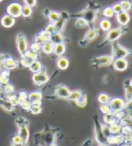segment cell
Returning <instances> with one entry per match:
<instances>
[{
    "label": "cell",
    "mask_w": 132,
    "mask_h": 146,
    "mask_svg": "<svg viewBox=\"0 0 132 146\" xmlns=\"http://www.w3.org/2000/svg\"><path fill=\"white\" fill-rule=\"evenodd\" d=\"M0 107H2L5 110L8 112H12L15 110V106L12 105L7 100H5L3 98H0Z\"/></svg>",
    "instance_id": "cell-26"
},
{
    "label": "cell",
    "mask_w": 132,
    "mask_h": 146,
    "mask_svg": "<svg viewBox=\"0 0 132 146\" xmlns=\"http://www.w3.org/2000/svg\"><path fill=\"white\" fill-rule=\"evenodd\" d=\"M127 31H128V29L126 28V26H121V27H118V28H111V30H109L108 31H107V34L105 36L103 43L102 44V45H100L99 47L106 45V44H108V43H113V42L117 41Z\"/></svg>",
    "instance_id": "cell-2"
},
{
    "label": "cell",
    "mask_w": 132,
    "mask_h": 146,
    "mask_svg": "<svg viewBox=\"0 0 132 146\" xmlns=\"http://www.w3.org/2000/svg\"><path fill=\"white\" fill-rule=\"evenodd\" d=\"M18 66V62L15 59L8 56L7 58L5 59L2 63H0V67H1L3 70H13V69H15Z\"/></svg>",
    "instance_id": "cell-11"
},
{
    "label": "cell",
    "mask_w": 132,
    "mask_h": 146,
    "mask_svg": "<svg viewBox=\"0 0 132 146\" xmlns=\"http://www.w3.org/2000/svg\"><path fill=\"white\" fill-rule=\"evenodd\" d=\"M102 128H103V132L104 135H105L107 138H108L109 136H111V132H110L109 125H102Z\"/></svg>",
    "instance_id": "cell-54"
},
{
    "label": "cell",
    "mask_w": 132,
    "mask_h": 146,
    "mask_svg": "<svg viewBox=\"0 0 132 146\" xmlns=\"http://www.w3.org/2000/svg\"><path fill=\"white\" fill-rule=\"evenodd\" d=\"M29 69H30V71L33 72V74L39 73L41 70V69H42V64L38 59L33 60V63H31V64L30 65Z\"/></svg>",
    "instance_id": "cell-25"
},
{
    "label": "cell",
    "mask_w": 132,
    "mask_h": 146,
    "mask_svg": "<svg viewBox=\"0 0 132 146\" xmlns=\"http://www.w3.org/2000/svg\"><path fill=\"white\" fill-rule=\"evenodd\" d=\"M124 89H125V96L126 100H132V86L129 82V80L124 82Z\"/></svg>",
    "instance_id": "cell-27"
},
{
    "label": "cell",
    "mask_w": 132,
    "mask_h": 146,
    "mask_svg": "<svg viewBox=\"0 0 132 146\" xmlns=\"http://www.w3.org/2000/svg\"><path fill=\"white\" fill-rule=\"evenodd\" d=\"M54 49V44L51 41H46L43 42L41 46V51L46 55H50L53 53Z\"/></svg>",
    "instance_id": "cell-18"
},
{
    "label": "cell",
    "mask_w": 132,
    "mask_h": 146,
    "mask_svg": "<svg viewBox=\"0 0 132 146\" xmlns=\"http://www.w3.org/2000/svg\"><path fill=\"white\" fill-rule=\"evenodd\" d=\"M119 146H129V144L128 143H121V145H119Z\"/></svg>",
    "instance_id": "cell-58"
},
{
    "label": "cell",
    "mask_w": 132,
    "mask_h": 146,
    "mask_svg": "<svg viewBox=\"0 0 132 146\" xmlns=\"http://www.w3.org/2000/svg\"><path fill=\"white\" fill-rule=\"evenodd\" d=\"M94 131H95V139L96 142L99 144H108V141H107V137L104 135L102 125L97 120V117H94Z\"/></svg>",
    "instance_id": "cell-5"
},
{
    "label": "cell",
    "mask_w": 132,
    "mask_h": 146,
    "mask_svg": "<svg viewBox=\"0 0 132 146\" xmlns=\"http://www.w3.org/2000/svg\"><path fill=\"white\" fill-rule=\"evenodd\" d=\"M129 82H130V84H131V86H132V79L129 80Z\"/></svg>",
    "instance_id": "cell-61"
},
{
    "label": "cell",
    "mask_w": 132,
    "mask_h": 146,
    "mask_svg": "<svg viewBox=\"0 0 132 146\" xmlns=\"http://www.w3.org/2000/svg\"><path fill=\"white\" fill-rule=\"evenodd\" d=\"M116 17H117V21L121 26H127V24L130 21V16L129 15V13L126 11H123L116 15Z\"/></svg>",
    "instance_id": "cell-16"
},
{
    "label": "cell",
    "mask_w": 132,
    "mask_h": 146,
    "mask_svg": "<svg viewBox=\"0 0 132 146\" xmlns=\"http://www.w3.org/2000/svg\"><path fill=\"white\" fill-rule=\"evenodd\" d=\"M7 100L12 104V105H18V99H17V95L14 94V93H11V94H7Z\"/></svg>",
    "instance_id": "cell-45"
},
{
    "label": "cell",
    "mask_w": 132,
    "mask_h": 146,
    "mask_svg": "<svg viewBox=\"0 0 132 146\" xmlns=\"http://www.w3.org/2000/svg\"><path fill=\"white\" fill-rule=\"evenodd\" d=\"M112 56L104 55L101 56H94L91 60V65L93 67H103L108 66L112 64Z\"/></svg>",
    "instance_id": "cell-4"
},
{
    "label": "cell",
    "mask_w": 132,
    "mask_h": 146,
    "mask_svg": "<svg viewBox=\"0 0 132 146\" xmlns=\"http://www.w3.org/2000/svg\"><path fill=\"white\" fill-rule=\"evenodd\" d=\"M112 44V58H126L127 56L132 55V50L124 48L117 41L111 43Z\"/></svg>",
    "instance_id": "cell-3"
},
{
    "label": "cell",
    "mask_w": 132,
    "mask_h": 146,
    "mask_svg": "<svg viewBox=\"0 0 132 146\" xmlns=\"http://www.w3.org/2000/svg\"><path fill=\"white\" fill-rule=\"evenodd\" d=\"M83 94V92L80 90H75V91H70V93H69L67 100H72V101H77L78 99H80V97Z\"/></svg>",
    "instance_id": "cell-30"
},
{
    "label": "cell",
    "mask_w": 132,
    "mask_h": 146,
    "mask_svg": "<svg viewBox=\"0 0 132 146\" xmlns=\"http://www.w3.org/2000/svg\"><path fill=\"white\" fill-rule=\"evenodd\" d=\"M2 89L6 94H11L15 92V87L11 84H9V82H6V84L2 85Z\"/></svg>",
    "instance_id": "cell-41"
},
{
    "label": "cell",
    "mask_w": 132,
    "mask_h": 146,
    "mask_svg": "<svg viewBox=\"0 0 132 146\" xmlns=\"http://www.w3.org/2000/svg\"><path fill=\"white\" fill-rule=\"evenodd\" d=\"M57 66L59 70H66L69 66V61L65 56H59L57 60Z\"/></svg>",
    "instance_id": "cell-20"
},
{
    "label": "cell",
    "mask_w": 132,
    "mask_h": 146,
    "mask_svg": "<svg viewBox=\"0 0 132 146\" xmlns=\"http://www.w3.org/2000/svg\"><path fill=\"white\" fill-rule=\"evenodd\" d=\"M31 103V105H41V100H35Z\"/></svg>",
    "instance_id": "cell-57"
},
{
    "label": "cell",
    "mask_w": 132,
    "mask_h": 146,
    "mask_svg": "<svg viewBox=\"0 0 132 146\" xmlns=\"http://www.w3.org/2000/svg\"><path fill=\"white\" fill-rule=\"evenodd\" d=\"M17 99H18V104L23 102L24 100H28V93L26 92H20L17 95Z\"/></svg>",
    "instance_id": "cell-46"
},
{
    "label": "cell",
    "mask_w": 132,
    "mask_h": 146,
    "mask_svg": "<svg viewBox=\"0 0 132 146\" xmlns=\"http://www.w3.org/2000/svg\"><path fill=\"white\" fill-rule=\"evenodd\" d=\"M101 6L99 5H97L94 2H90L88 4L87 7L82 11L80 14L78 15L79 17L84 18L85 20L87 22L88 26H93L94 23H95V20L97 18V15L99 13Z\"/></svg>",
    "instance_id": "cell-1"
},
{
    "label": "cell",
    "mask_w": 132,
    "mask_h": 146,
    "mask_svg": "<svg viewBox=\"0 0 132 146\" xmlns=\"http://www.w3.org/2000/svg\"><path fill=\"white\" fill-rule=\"evenodd\" d=\"M33 14V7H31L29 5H23L22 8V16L27 18L31 15Z\"/></svg>",
    "instance_id": "cell-36"
},
{
    "label": "cell",
    "mask_w": 132,
    "mask_h": 146,
    "mask_svg": "<svg viewBox=\"0 0 132 146\" xmlns=\"http://www.w3.org/2000/svg\"><path fill=\"white\" fill-rule=\"evenodd\" d=\"M75 103H77V106L79 107H85L86 104H87V96H86V94L83 93L82 94V96L80 97V99H78L77 101H75Z\"/></svg>",
    "instance_id": "cell-43"
},
{
    "label": "cell",
    "mask_w": 132,
    "mask_h": 146,
    "mask_svg": "<svg viewBox=\"0 0 132 146\" xmlns=\"http://www.w3.org/2000/svg\"><path fill=\"white\" fill-rule=\"evenodd\" d=\"M109 128H110V132H111V135H118V134L121 133V125L119 124V122H115V123L110 125Z\"/></svg>",
    "instance_id": "cell-31"
},
{
    "label": "cell",
    "mask_w": 132,
    "mask_h": 146,
    "mask_svg": "<svg viewBox=\"0 0 132 146\" xmlns=\"http://www.w3.org/2000/svg\"><path fill=\"white\" fill-rule=\"evenodd\" d=\"M6 82H9V71L2 70L0 73V86L4 85Z\"/></svg>",
    "instance_id": "cell-32"
},
{
    "label": "cell",
    "mask_w": 132,
    "mask_h": 146,
    "mask_svg": "<svg viewBox=\"0 0 132 146\" xmlns=\"http://www.w3.org/2000/svg\"><path fill=\"white\" fill-rule=\"evenodd\" d=\"M15 24V18L9 15H5L1 18V25L5 28H11Z\"/></svg>",
    "instance_id": "cell-17"
},
{
    "label": "cell",
    "mask_w": 132,
    "mask_h": 146,
    "mask_svg": "<svg viewBox=\"0 0 132 146\" xmlns=\"http://www.w3.org/2000/svg\"><path fill=\"white\" fill-rule=\"evenodd\" d=\"M33 59H31L27 56H25L24 55H21V60H20V64L23 66V67H28L30 66V65L33 63Z\"/></svg>",
    "instance_id": "cell-37"
},
{
    "label": "cell",
    "mask_w": 132,
    "mask_h": 146,
    "mask_svg": "<svg viewBox=\"0 0 132 146\" xmlns=\"http://www.w3.org/2000/svg\"><path fill=\"white\" fill-rule=\"evenodd\" d=\"M22 55H24L25 56H27V58H31V59H33V60H36L38 59V53H35L33 51H31V50H27L26 52L22 54Z\"/></svg>",
    "instance_id": "cell-50"
},
{
    "label": "cell",
    "mask_w": 132,
    "mask_h": 146,
    "mask_svg": "<svg viewBox=\"0 0 132 146\" xmlns=\"http://www.w3.org/2000/svg\"><path fill=\"white\" fill-rule=\"evenodd\" d=\"M112 66L116 71L122 72L128 68L129 62L126 60V58H115L112 61Z\"/></svg>",
    "instance_id": "cell-12"
},
{
    "label": "cell",
    "mask_w": 132,
    "mask_h": 146,
    "mask_svg": "<svg viewBox=\"0 0 132 146\" xmlns=\"http://www.w3.org/2000/svg\"><path fill=\"white\" fill-rule=\"evenodd\" d=\"M75 26H77V28H84V27L88 26V23H87V22L85 20L84 18L78 17V18L77 19V20H75Z\"/></svg>",
    "instance_id": "cell-42"
},
{
    "label": "cell",
    "mask_w": 132,
    "mask_h": 146,
    "mask_svg": "<svg viewBox=\"0 0 132 146\" xmlns=\"http://www.w3.org/2000/svg\"><path fill=\"white\" fill-rule=\"evenodd\" d=\"M114 12H113L111 6H107L105 7L103 10V15L105 17V18H111L114 16Z\"/></svg>",
    "instance_id": "cell-39"
},
{
    "label": "cell",
    "mask_w": 132,
    "mask_h": 146,
    "mask_svg": "<svg viewBox=\"0 0 132 146\" xmlns=\"http://www.w3.org/2000/svg\"><path fill=\"white\" fill-rule=\"evenodd\" d=\"M111 8H112V10H113V12H114L115 15H118V14H119V13L123 12V8H122V6L121 5V4H119V3L114 4L111 6Z\"/></svg>",
    "instance_id": "cell-51"
},
{
    "label": "cell",
    "mask_w": 132,
    "mask_h": 146,
    "mask_svg": "<svg viewBox=\"0 0 132 146\" xmlns=\"http://www.w3.org/2000/svg\"><path fill=\"white\" fill-rule=\"evenodd\" d=\"M22 8L23 5L18 2H12L6 7V13L7 15H11L14 18H18L22 16Z\"/></svg>",
    "instance_id": "cell-7"
},
{
    "label": "cell",
    "mask_w": 132,
    "mask_h": 146,
    "mask_svg": "<svg viewBox=\"0 0 132 146\" xmlns=\"http://www.w3.org/2000/svg\"><path fill=\"white\" fill-rule=\"evenodd\" d=\"M41 44H39V43H36V42H33L31 43V49L30 50H31V51H33V52H35V53H39L40 51H41Z\"/></svg>",
    "instance_id": "cell-52"
},
{
    "label": "cell",
    "mask_w": 132,
    "mask_h": 146,
    "mask_svg": "<svg viewBox=\"0 0 132 146\" xmlns=\"http://www.w3.org/2000/svg\"><path fill=\"white\" fill-rule=\"evenodd\" d=\"M50 41L53 44H58L64 42V37H63L62 33L59 31H56L55 33L51 34V38H50Z\"/></svg>",
    "instance_id": "cell-29"
},
{
    "label": "cell",
    "mask_w": 132,
    "mask_h": 146,
    "mask_svg": "<svg viewBox=\"0 0 132 146\" xmlns=\"http://www.w3.org/2000/svg\"><path fill=\"white\" fill-rule=\"evenodd\" d=\"M37 37L39 38V40L41 41V43L46 42V41H49L50 38H51V35L49 33H48L46 31H41V33L37 35Z\"/></svg>",
    "instance_id": "cell-34"
},
{
    "label": "cell",
    "mask_w": 132,
    "mask_h": 146,
    "mask_svg": "<svg viewBox=\"0 0 132 146\" xmlns=\"http://www.w3.org/2000/svg\"><path fill=\"white\" fill-rule=\"evenodd\" d=\"M121 125L126 126L127 128H129L131 132H132V119L124 117L121 120Z\"/></svg>",
    "instance_id": "cell-38"
},
{
    "label": "cell",
    "mask_w": 132,
    "mask_h": 146,
    "mask_svg": "<svg viewBox=\"0 0 132 146\" xmlns=\"http://www.w3.org/2000/svg\"><path fill=\"white\" fill-rule=\"evenodd\" d=\"M100 110L101 112H102L103 114H104V115H106V114H110L111 113V108L109 106V104H101L100 106Z\"/></svg>",
    "instance_id": "cell-48"
},
{
    "label": "cell",
    "mask_w": 132,
    "mask_h": 146,
    "mask_svg": "<svg viewBox=\"0 0 132 146\" xmlns=\"http://www.w3.org/2000/svg\"><path fill=\"white\" fill-rule=\"evenodd\" d=\"M131 135H132V132H131Z\"/></svg>",
    "instance_id": "cell-64"
},
{
    "label": "cell",
    "mask_w": 132,
    "mask_h": 146,
    "mask_svg": "<svg viewBox=\"0 0 132 146\" xmlns=\"http://www.w3.org/2000/svg\"><path fill=\"white\" fill-rule=\"evenodd\" d=\"M7 58H8L7 55H5V54H0V63H2L5 59H6Z\"/></svg>",
    "instance_id": "cell-56"
},
{
    "label": "cell",
    "mask_w": 132,
    "mask_h": 146,
    "mask_svg": "<svg viewBox=\"0 0 132 146\" xmlns=\"http://www.w3.org/2000/svg\"><path fill=\"white\" fill-rule=\"evenodd\" d=\"M99 146H108V144H100Z\"/></svg>",
    "instance_id": "cell-60"
},
{
    "label": "cell",
    "mask_w": 132,
    "mask_h": 146,
    "mask_svg": "<svg viewBox=\"0 0 132 146\" xmlns=\"http://www.w3.org/2000/svg\"><path fill=\"white\" fill-rule=\"evenodd\" d=\"M25 5H29L31 7H34L37 4V0H23Z\"/></svg>",
    "instance_id": "cell-55"
},
{
    "label": "cell",
    "mask_w": 132,
    "mask_h": 146,
    "mask_svg": "<svg viewBox=\"0 0 132 146\" xmlns=\"http://www.w3.org/2000/svg\"><path fill=\"white\" fill-rule=\"evenodd\" d=\"M67 19H68V15L67 14V13H65V12L60 13V18H59V20L57 22V23H54L55 26H56V29H57V31H59V33H61V31L64 30Z\"/></svg>",
    "instance_id": "cell-15"
},
{
    "label": "cell",
    "mask_w": 132,
    "mask_h": 146,
    "mask_svg": "<svg viewBox=\"0 0 132 146\" xmlns=\"http://www.w3.org/2000/svg\"><path fill=\"white\" fill-rule=\"evenodd\" d=\"M33 84L37 86H42L43 84H47L49 80V76L46 73V71L42 68L39 73H36L33 74Z\"/></svg>",
    "instance_id": "cell-6"
},
{
    "label": "cell",
    "mask_w": 132,
    "mask_h": 146,
    "mask_svg": "<svg viewBox=\"0 0 132 146\" xmlns=\"http://www.w3.org/2000/svg\"><path fill=\"white\" fill-rule=\"evenodd\" d=\"M49 146H58L57 144H55V143H51V144H49Z\"/></svg>",
    "instance_id": "cell-59"
},
{
    "label": "cell",
    "mask_w": 132,
    "mask_h": 146,
    "mask_svg": "<svg viewBox=\"0 0 132 146\" xmlns=\"http://www.w3.org/2000/svg\"><path fill=\"white\" fill-rule=\"evenodd\" d=\"M99 27L103 31H108L111 29V23L108 18H103L99 23Z\"/></svg>",
    "instance_id": "cell-24"
},
{
    "label": "cell",
    "mask_w": 132,
    "mask_h": 146,
    "mask_svg": "<svg viewBox=\"0 0 132 146\" xmlns=\"http://www.w3.org/2000/svg\"><path fill=\"white\" fill-rule=\"evenodd\" d=\"M44 31H46L48 33H49L50 35L51 34H53V33H55L56 31H57V29H56V26H55V24L54 23H49L47 26H46V28H45V30Z\"/></svg>",
    "instance_id": "cell-49"
},
{
    "label": "cell",
    "mask_w": 132,
    "mask_h": 146,
    "mask_svg": "<svg viewBox=\"0 0 132 146\" xmlns=\"http://www.w3.org/2000/svg\"><path fill=\"white\" fill-rule=\"evenodd\" d=\"M69 93H70L69 88L64 84H59L55 88V95L59 98L67 99Z\"/></svg>",
    "instance_id": "cell-13"
},
{
    "label": "cell",
    "mask_w": 132,
    "mask_h": 146,
    "mask_svg": "<svg viewBox=\"0 0 132 146\" xmlns=\"http://www.w3.org/2000/svg\"><path fill=\"white\" fill-rule=\"evenodd\" d=\"M47 18L49 19V23H57L60 18V13L56 12V11H49V14L47 15Z\"/></svg>",
    "instance_id": "cell-28"
},
{
    "label": "cell",
    "mask_w": 132,
    "mask_h": 146,
    "mask_svg": "<svg viewBox=\"0 0 132 146\" xmlns=\"http://www.w3.org/2000/svg\"><path fill=\"white\" fill-rule=\"evenodd\" d=\"M18 135H20V137L22 138L23 145L26 146L28 142H29V139H30V131H29V128H28V125L19 126Z\"/></svg>",
    "instance_id": "cell-14"
},
{
    "label": "cell",
    "mask_w": 132,
    "mask_h": 146,
    "mask_svg": "<svg viewBox=\"0 0 132 146\" xmlns=\"http://www.w3.org/2000/svg\"><path fill=\"white\" fill-rule=\"evenodd\" d=\"M123 113L125 117H127L130 119H132V100H127L125 102V106L123 109Z\"/></svg>",
    "instance_id": "cell-23"
},
{
    "label": "cell",
    "mask_w": 132,
    "mask_h": 146,
    "mask_svg": "<svg viewBox=\"0 0 132 146\" xmlns=\"http://www.w3.org/2000/svg\"><path fill=\"white\" fill-rule=\"evenodd\" d=\"M66 52V45L64 42L62 43H58V44H54V49H53V53L56 56H61L65 54Z\"/></svg>",
    "instance_id": "cell-21"
},
{
    "label": "cell",
    "mask_w": 132,
    "mask_h": 146,
    "mask_svg": "<svg viewBox=\"0 0 132 146\" xmlns=\"http://www.w3.org/2000/svg\"><path fill=\"white\" fill-rule=\"evenodd\" d=\"M129 146H132V143H129Z\"/></svg>",
    "instance_id": "cell-62"
},
{
    "label": "cell",
    "mask_w": 132,
    "mask_h": 146,
    "mask_svg": "<svg viewBox=\"0 0 132 146\" xmlns=\"http://www.w3.org/2000/svg\"><path fill=\"white\" fill-rule=\"evenodd\" d=\"M16 47L18 52L20 53V55L23 54L29 49V45H28V41L25 38L24 34L20 33H18L16 36Z\"/></svg>",
    "instance_id": "cell-8"
},
{
    "label": "cell",
    "mask_w": 132,
    "mask_h": 146,
    "mask_svg": "<svg viewBox=\"0 0 132 146\" xmlns=\"http://www.w3.org/2000/svg\"><path fill=\"white\" fill-rule=\"evenodd\" d=\"M19 105L21 106V108H22L23 110H30L31 103L27 100L23 101V102H21V103H19Z\"/></svg>",
    "instance_id": "cell-53"
},
{
    "label": "cell",
    "mask_w": 132,
    "mask_h": 146,
    "mask_svg": "<svg viewBox=\"0 0 132 146\" xmlns=\"http://www.w3.org/2000/svg\"><path fill=\"white\" fill-rule=\"evenodd\" d=\"M119 4L122 6L123 11L129 12L132 8V3L130 0H121V1L119 2Z\"/></svg>",
    "instance_id": "cell-40"
},
{
    "label": "cell",
    "mask_w": 132,
    "mask_h": 146,
    "mask_svg": "<svg viewBox=\"0 0 132 146\" xmlns=\"http://www.w3.org/2000/svg\"><path fill=\"white\" fill-rule=\"evenodd\" d=\"M111 98L107 93L102 92L98 95V101L101 104H108Z\"/></svg>",
    "instance_id": "cell-35"
},
{
    "label": "cell",
    "mask_w": 132,
    "mask_h": 146,
    "mask_svg": "<svg viewBox=\"0 0 132 146\" xmlns=\"http://www.w3.org/2000/svg\"><path fill=\"white\" fill-rule=\"evenodd\" d=\"M4 1V0H0V3H1V2H3Z\"/></svg>",
    "instance_id": "cell-63"
},
{
    "label": "cell",
    "mask_w": 132,
    "mask_h": 146,
    "mask_svg": "<svg viewBox=\"0 0 132 146\" xmlns=\"http://www.w3.org/2000/svg\"><path fill=\"white\" fill-rule=\"evenodd\" d=\"M107 141H108V143L110 144H121L124 143V135L121 134L111 135L107 138Z\"/></svg>",
    "instance_id": "cell-19"
},
{
    "label": "cell",
    "mask_w": 132,
    "mask_h": 146,
    "mask_svg": "<svg viewBox=\"0 0 132 146\" xmlns=\"http://www.w3.org/2000/svg\"><path fill=\"white\" fill-rule=\"evenodd\" d=\"M30 111L31 114L33 115H38V114H41L42 111V108L41 105H31V109Z\"/></svg>",
    "instance_id": "cell-44"
},
{
    "label": "cell",
    "mask_w": 132,
    "mask_h": 146,
    "mask_svg": "<svg viewBox=\"0 0 132 146\" xmlns=\"http://www.w3.org/2000/svg\"><path fill=\"white\" fill-rule=\"evenodd\" d=\"M126 101L119 97H115L110 100L109 101V106L111 108V110L112 112H118V111H122L125 106Z\"/></svg>",
    "instance_id": "cell-9"
},
{
    "label": "cell",
    "mask_w": 132,
    "mask_h": 146,
    "mask_svg": "<svg viewBox=\"0 0 132 146\" xmlns=\"http://www.w3.org/2000/svg\"><path fill=\"white\" fill-rule=\"evenodd\" d=\"M98 35V31L96 29L94 28H90L86 31V33L85 35V38L79 42V45L82 47H85L89 42H91L92 40H93Z\"/></svg>",
    "instance_id": "cell-10"
},
{
    "label": "cell",
    "mask_w": 132,
    "mask_h": 146,
    "mask_svg": "<svg viewBox=\"0 0 132 146\" xmlns=\"http://www.w3.org/2000/svg\"><path fill=\"white\" fill-rule=\"evenodd\" d=\"M15 123L18 125V127L19 126H22V125H28V124H29L28 120L23 117H18L15 120Z\"/></svg>",
    "instance_id": "cell-47"
},
{
    "label": "cell",
    "mask_w": 132,
    "mask_h": 146,
    "mask_svg": "<svg viewBox=\"0 0 132 146\" xmlns=\"http://www.w3.org/2000/svg\"><path fill=\"white\" fill-rule=\"evenodd\" d=\"M103 121L105 123V125H111L113 123H115V122H119L116 120V118L114 117V116H113V113H110V114H106V115L103 116Z\"/></svg>",
    "instance_id": "cell-33"
},
{
    "label": "cell",
    "mask_w": 132,
    "mask_h": 146,
    "mask_svg": "<svg viewBox=\"0 0 132 146\" xmlns=\"http://www.w3.org/2000/svg\"><path fill=\"white\" fill-rule=\"evenodd\" d=\"M43 94L40 91H34L28 93V100L30 102H33L35 100H42Z\"/></svg>",
    "instance_id": "cell-22"
}]
</instances>
